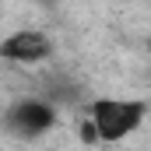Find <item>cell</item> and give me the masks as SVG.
Returning a JSON list of instances; mask_svg holds the SVG:
<instances>
[{"label": "cell", "instance_id": "3", "mask_svg": "<svg viewBox=\"0 0 151 151\" xmlns=\"http://www.w3.org/2000/svg\"><path fill=\"white\" fill-rule=\"evenodd\" d=\"M0 56L7 63H42L53 56V42H49V35H42L35 28H21L0 42Z\"/></svg>", "mask_w": 151, "mask_h": 151}, {"label": "cell", "instance_id": "2", "mask_svg": "<svg viewBox=\"0 0 151 151\" xmlns=\"http://www.w3.org/2000/svg\"><path fill=\"white\" fill-rule=\"evenodd\" d=\"M4 127H7L14 137H25V141L42 137L46 130L56 127V106L46 102V99H21V102H14V106L7 109Z\"/></svg>", "mask_w": 151, "mask_h": 151}, {"label": "cell", "instance_id": "5", "mask_svg": "<svg viewBox=\"0 0 151 151\" xmlns=\"http://www.w3.org/2000/svg\"><path fill=\"white\" fill-rule=\"evenodd\" d=\"M77 134H81V141H84V144H102V137H99V127L91 123V116H88V119H81Z\"/></svg>", "mask_w": 151, "mask_h": 151}, {"label": "cell", "instance_id": "1", "mask_svg": "<svg viewBox=\"0 0 151 151\" xmlns=\"http://www.w3.org/2000/svg\"><path fill=\"white\" fill-rule=\"evenodd\" d=\"M144 113H148V102H134V99H95V102H88V116L99 127V137L106 144L134 134L141 127Z\"/></svg>", "mask_w": 151, "mask_h": 151}, {"label": "cell", "instance_id": "4", "mask_svg": "<svg viewBox=\"0 0 151 151\" xmlns=\"http://www.w3.org/2000/svg\"><path fill=\"white\" fill-rule=\"evenodd\" d=\"M81 99H84V84L74 81V77L53 74L46 81V102H53V106H77Z\"/></svg>", "mask_w": 151, "mask_h": 151}]
</instances>
